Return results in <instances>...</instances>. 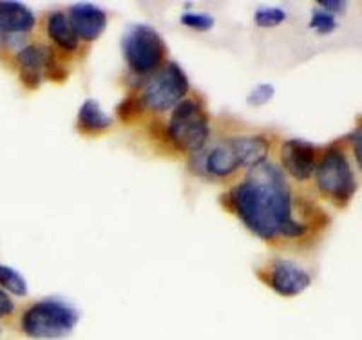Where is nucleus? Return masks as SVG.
Returning a JSON list of instances; mask_svg holds the SVG:
<instances>
[{
    "mask_svg": "<svg viewBox=\"0 0 362 340\" xmlns=\"http://www.w3.org/2000/svg\"><path fill=\"white\" fill-rule=\"evenodd\" d=\"M232 206L252 234L264 241L296 239L308 232L303 223L293 219L288 181L270 161L250 168L247 180L232 190Z\"/></svg>",
    "mask_w": 362,
    "mask_h": 340,
    "instance_id": "nucleus-1",
    "label": "nucleus"
},
{
    "mask_svg": "<svg viewBox=\"0 0 362 340\" xmlns=\"http://www.w3.org/2000/svg\"><path fill=\"white\" fill-rule=\"evenodd\" d=\"M80 320L76 307L62 299H44L22 313L21 328L24 335L38 340H53L67 336Z\"/></svg>",
    "mask_w": 362,
    "mask_h": 340,
    "instance_id": "nucleus-2",
    "label": "nucleus"
},
{
    "mask_svg": "<svg viewBox=\"0 0 362 340\" xmlns=\"http://www.w3.org/2000/svg\"><path fill=\"white\" fill-rule=\"evenodd\" d=\"M167 134L180 151L198 154L205 148L210 136V122L198 100L185 98L173 109Z\"/></svg>",
    "mask_w": 362,
    "mask_h": 340,
    "instance_id": "nucleus-3",
    "label": "nucleus"
},
{
    "mask_svg": "<svg viewBox=\"0 0 362 340\" xmlns=\"http://www.w3.org/2000/svg\"><path fill=\"white\" fill-rule=\"evenodd\" d=\"M190 90V82L185 71L176 61H169L161 66L156 73L148 76L141 89V103L154 112L173 111L187 98Z\"/></svg>",
    "mask_w": 362,
    "mask_h": 340,
    "instance_id": "nucleus-4",
    "label": "nucleus"
},
{
    "mask_svg": "<svg viewBox=\"0 0 362 340\" xmlns=\"http://www.w3.org/2000/svg\"><path fill=\"white\" fill-rule=\"evenodd\" d=\"M125 61L134 74H153L163 66L167 47L156 29L151 25H132L122 40Z\"/></svg>",
    "mask_w": 362,
    "mask_h": 340,
    "instance_id": "nucleus-5",
    "label": "nucleus"
},
{
    "mask_svg": "<svg viewBox=\"0 0 362 340\" xmlns=\"http://www.w3.org/2000/svg\"><path fill=\"white\" fill-rule=\"evenodd\" d=\"M315 183L322 196L332 199L335 205H346L357 190L351 165L344 152L332 147L325 152L322 160L315 167Z\"/></svg>",
    "mask_w": 362,
    "mask_h": 340,
    "instance_id": "nucleus-6",
    "label": "nucleus"
},
{
    "mask_svg": "<svg viewBox=\"0 0 362 340\" xmlns=\"http://www.w3.org/2000/svg\"><path fill=\"white\" fill-rule=\"evenodd\" d=\"M17 64L21 69V80L28 89H38L44 78L53 82L66 80L67 71L64 69L51 47L45 45H24L17 53Z\"/></svg>",
    "mask_w": 362,
    "mask_h": 340,
    "instance_id": "nucleus-7",
    "label": "nucleus"
},
{
    "mask_svg": "<svg viewBox=\"0 0 362 340\" xmlns=\"http://www.w3.org/2000/svg\"><path fill=\"white\" fill-rule=\"evenodd\" d=\"M267 284L283 297L300 295L312 283L308 270L290 261V259H274L268 264Z\"/></svg>",
    "mask_w": 362,
    "mask_h": 340,
    "instance_id": "nucleus-8",
    "label": "nucleus"
},
{
    "mask_svg": "<svg viewBox=\"0 0 362 340\" xmlns=\"http://www.w3.org/2000/svg\"><path fill=\"white\" fill-rule=\"evenodd\" d=\"M37 24L35 13L22 2H0V44L18 42Z\"/></svg>",
    "mask_w": 362,
    "mask_h": 340,
    "instance_id": "nucleus-9",
    "label": "nucleus"
},
{
    "mask_svg": "<svg viewBox=\"0 0 362 340\" xmlns=\"http://www.w3.org/2000/svg\"><path fill=\"white\" fill-rule=\"evenodd\" d=\"M281 165L293 180H310L317 167L315 147L305 140L284 141L281 145Z\"/></svg>",
    "mask_w": 362,
    "mask_h": 340,
    "instance_id": "nucleus-10",
    "label": "nucleus"
},
{
    "mask_svg": "<svg viewBox=\"0 0 362 340\" xmlns=\"http://www.w3.org/2000/svg\"><path fill=\"white\" fill-rule=\"evenodd\" d=\"M69 24L78 40L95 42L107 28V15L95 4H73L67 13Z\"/></svg>",
    "mask_w": 362,
    "mask_h": 340,
    "instance_id": "nucleus-11",
    "label": "nucleus"
},
{
    "mask_svg": "<svg viewBox=\"0 0 362 340\" xmlns=\"http://www.w3.org/2000/svg\"><path fill=\"white\" fill-rule=\"evenodd\" d=\"M203 168L205 172L214 177H228L241 168L238 152H235L234 141L226 140L214 145L203 158Z\"/></svg>",
    "mask_w": 362,
    "mask_h": 340,
    "instance_id": "nucleus-12",
    "label": "nucleus"
},
{
    "mask_svg": "<svg viewBox=\"0 0 362 340\" xmlns=\"http://www.w3.org/2000/svg\"><path fill=\"white\" fill-rule=\"evenodd\" d=\"M45 33H47V37H49L53 44H57L60 49L67 51V53H73V51L78 49L80 40L73 31V28H71L66 13H49L47 18H45Z\"/></svg>",
    "mask_w": 362,
    "mask_h": 340,
    "instance_id": "nucleus-13",
    "label": "nucleus"
},
{
    "mask_svg": "<svg viewBox=\"0 0 362 340\" xmlns=\"http://www.w3.org/2000/svg\"><path fill=\"white\" fill-rule=\"evenodd\" d=\"M232 141H234L241 167L254 168L267 161L270 143L263 136H239V138H232Z\"/></svg>",
    "mask_w": 362,
    "mask_h": 340,
    "instance_id": "nucleus-14",
    "label": "nucleus"
},
{
    "mask_svg": "<svg viewBox=\"0 0 362 340\" xmlns=\"http://www.w3.org/2000/svg\"><path fill=\"white\" fill-rule=\"evenodd\" d=\"M112 125L111 116L105 115L96 100H86L78 111V127L86 134H100Z\"/></svg>",
    "mask_w": 362,
    "mask_h": 340,
    "instance_id": "nucleus-15",
    "label": "nucleus"
},
{
    "mask_svg": "<svg viewBox=\"0 0 362 340\" xmlns=\"http://www.w3.org/2000/svg\"><path fill=\"white\" fill-rule=\"evenodd\" d=\"M0 286L6 288V291L13 295H28V283L24 277L15 268L4 266V264H0Z\"/></svg>",
    "mask_w": 362,
    "mask_h": 340,
    "instance_id": "nucleus-16",
    "label": "nucleus"
},
{
    "mask_svg": "<svg viewBox=\"0 0 362 340\" xmlns=\"http://www.w3.org/2000/svg\"><path fill=\"white\" fill-rule=\"evenodd\" d=\"M254 20L259 28H276L286 20V13L279 8H261L255 11Z\"/></svg>",
    "mask_w": 362,
    "mask_h": 340,
    "instance_id": "nucleus-17",
    "label": "nucleus"
},
{
    "mask_svg": "<svg viewBox=\"0 0 362 340\" xmlns=\"http://www.w3.org/2000/svg\"><path fill=\"white\" fill-rule=\"evenodd\" d=\"M310 28H312L313 31H317L319 35H329L334 33L335 28H337V20H335L334 15L322 11V9H317L312 15Z\"/></svg>",
    "mask_w": 362,
    "mask_h": 340,
    "instance_id": "nucleus-18",
    "label": "nucleus"
},
{
    "mask_svg": "<svg viewBox=\"0 0 362 340\" xmlns=\"http://www.w3.org/2000/svg\"><path fill=\"white\" fill-rule=\"evenodd\" d=\"M181 24L194 31H209L214 25V18L205 13H185V15H181Z\"/></svg>",
    "mask_w": 362,
    "mask_h": 340,
    "instance_id": "nucleus-19",
    "label": "nucleus"
},
{
    "mask_svg": "<svg viewBox=\"0 0 362 340\" xmlns=\"http://www.w3.org/2000/svg\"><path fill=\"white\" fill-rule=\"evenodd\" d=\"M274 93H276L274 86H270V83H261V86L255 87L250 95H248V103L250 105H264V103H268L274 98Z\"/></svg>",
    "mask_w": 362,
    "mask_h": 340,
    "instance_id": "nucleus-20",
    "label": "nucleus"
},
{
    "mask_svg": "<svg viewBox=\"0 0 362 340\" xmlns=\"http://www.w3.org/2000/svg\"><path fill=\"white\" fill-rule=\"evenodd\" d=\"M144 109V103L140 98H127L118 105V116L122 119H129L136 116Z\"/></svg>",
    "mask_w": 362,
    "mask_h": 340,
    "instance_id": "nucleus-21",
    "label": "nucleus"
},
{
    "mask_svg": "<svg viewBox=\"0 0 362 340\" xmlns=\"http://www.w3.org/2000/svg\"><path fill=\"white\" fill-rule=\"evenodd\" d=\"M319 8L322 9V11L329 13V15H341V13L346 11V8H348V2H341V0H326V2H319Z\"/></svg>",
    "mask_w": 362,
    "mask_h": 340,
    "instance_id": "nucleus-22",
    "label": "nucleus"
},
{
    "mask_svg": "<svg viewBox=\"0 0 362 340\" xmlns=\"http://www.w3.org/2000/svg\"><path fill=\"white\" fill-rule=\"evenodd\" d=\"M350 140H351V147H354L355 160H357L358 168L362 170V127L355 129V131L351 132Z\"/></svg>",
    "mask_w": 362,
    "mask_h": 340,
    "instance_id": "nucleus-23",
    "label": "nucleus"
},
{
    "mask_svg": "<svg viewBox=\"0 0 362 340\" xmlns=\"http://www.w3.org/2000/svg\"><path fill=\"white\" fill-rule=\"evenodd\" d=\"M13 312H15V303H13L8 291L0 290V319L2 317H9Z\"/></svg>",
    "mask_w": 362,
    "mask_h": 340,
    "instance_id": "nucleus-24",
    "label": "nucleus"
}]
</instances>
